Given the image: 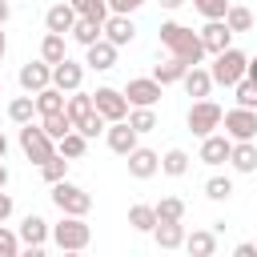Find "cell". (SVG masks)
<instances>
[{
    "label": "cell",
    "mask_w": 257,
    "mask_h": 257,
    "mask_svg": "<svg viewBox=\"0 0 257 257\" xmlns=\"http://www.w3.org/2000/svg\"><path fill=\"white\" fill-rule=\"evenodd\" d=\"M161 44H165L177 60H185L189 68H197V64L209 56L205 44H201V32H193V28L177 24V20H165V24H161Z\"/></svg>",
    "instance_id": "6da1fadb"
},
{
    "label": "cell",
    "mask_w": 257,
    "mask_h": 257,
    "mask_svg": "<svg viewBox=\"0 0 257 257\" xmlns=\"http://www.w3.org/2000/svg\"><path fill=\"white\" fill-rule=\"evenodd\" d=\"M245 68H249V56H245L241 48H225V52H217V56H213L209 76H213V84L233 88L237 80H245Z\"/></svg>",
    "instance_id": "7a4b0ae2"
},
{
    "label": "cell",
    "mask_w": 257,
    "mask_h": 257,
    "mask_svg": "<svg viewBox=\"0 0 257 257\" xmlns=\"http://www.w3.org/2000/svg\"><path fill=\"white\" fill-rule=\"evenodd\" d=\"M48 197H52V205H56L64 217H84V213L92 209V197H88L80 185H72L68 177H64V181H56Z\"/></svg>",
    "instance_id": "3957f363"
},
{
    "label": "cell",
    "mask_w": 257,
    "mask_h": 257,
    "mask_svg": "<svg viewBox=\"0 0 257 257\" xmlns=\"http://www.w3.org/2000/svg\"><path fill=\"white\" fill-rule=\"evenodd\" d=\"M221 120H225V108L217 104V100H193V108H189V116H185V124H189V133L193 137H209V133H217L221 128Z\"/></svg>",
    "instance_id": "277c9868"
},
{
    "label": "cell",
    "mask_w": 257,
    "mask_h": 257,
    "mask_svg": "<svg viewBox=\"0 0 257 257\" xmlns=\"http://www.w3.org/2000/svg\"><path fill=\"white\" fill-rule=\"evenodd\" d=\"M20 149H24V157H28L32 165H44V161L56 157V141H52L40 124H20Z\"/></svg>",
    "instance_id": "5b68a950"
},
{
    "label": "cell",
    "mask_w": 257,
    "mask_h": 257,
    "mask_svg": "<svg viewBox=\"0 0 257 257\" xmlns=\"http://www.w3.org/2000/svg\"><path fill=\"white\" fill-rule=\"evenodd\" d=\"M52 241H56L60 249H88L92 229H88L84 217H64V213H60V221L52 225Z\"/></svg>",
    "instance_id": "8992f818"
},
{
    "label": "cell",
    "mask_w": 257,
    "mask_h": 257,
    "mask_svg": "<svg viewBox=\"0 0 257 257\" xmlns=\"http://www.w3.org/2000/svg\"><path fill=\"white\" fill-rule=\"evenodd\" d=\"M92 104H96V112L112 124V120H128V112H133V104H128V96L120 92V88H108V84H100L96 92H92Z\"/></svg>",
    "instance_id": "52a82bcc"
},
{
    "label": "cell",
    "mask_w": 257,
    "mask_h": 257,
    "mask_svg": "<svg viewBox=\"0 0 257 257\" xmlns=\"http://www.w3.org/2000/svg\"><path fill=\"white\" fill-rule=\"evenodd\" d=\"M124 96H128L133 108H153V104L165 96V84H157L153 76H133V80L124 84Z\"/></svg>",
    "instance_id": "ba28073f"
},
{
    "label": "cell",
    "mask_w": 257,
    "mask_h": 257,
    "mask_svg": "<svg viewBox=\"0 0 257 257\" xmlns=\"http://www.w3.org/2000/svg\"><path fill=\"white\" fill-rule=\"evenodd\" d=\"M221 124H225L229 141H257V112L253 108H229Z\"/></svg>",
    "instance_id": "9c48e42d"
},
{
    "label": "cell",
    "mask_w": 257,
    "mask_h": 257,
    "mask_svg": "<svg viewBox=\"0 0 257 257\" xmlns=\"http://www.w3.org/2000/svg\"><path fill=\"white\" fill-rule=\"evenodd\" d=\"M20 88L28 92V96H36V92H44L48 84H52V64H44V60H28V64H20Z\"/></svg>",
    "instance_id": "30bf717a"
},
{
    "label": "cell",
    "mask_w": 257,
    "mask_h": 257,
    "mask_svg": "<svg viewBox=\"0 0 257 257\" xmlns=\"http://www.w3.org/2000/svg\"><path fill=\"white\" fill-rule=\"evenodd\" d=\"M124 161H128V177H137V181H149V177L161 173V157L153 149H145V145H137Z\"/></svg>",
    "instance_id": "8fae6325"
},
{
    "label": "cell",
    "mask_w": 257,
    "mask_h": 257,
    "mask_svg": "<svg viewBox=\"0 0 257 257\" xmlns=\"http://www.w3.org/2000/svg\"><path fill=\"white\" fill-rule=\"evenodd\" d=\"M201 44H205V52H225V48H233V28L225 24V20H205V28H201Z\"/></svg>",
    "instance_id": "7c38bea8"
},
{
    "label": "cell",
    "mask_w": 257,
    "mask_h": 257,
    "mask_svg": "<svg viewBox=\"0 0 257 257\" xmlns=\"http://www.w3.org/2000/svg\"><path fill=\"white\" fill-rule=\"evenodd\" d=\"M104 137H108V149H112L116 157H128V153L137 149V137H141V133H137L128 120H112Z\"/></svg>",
    "instance_id": "4fadbf2b"
},
{
    "label": "cell",
    "mask_w": 257,
    "mask_h": 257,
    "mask_svg": "<svg viewBox=\"0 0 257 257\" xmlns=\"http://www.w3.org/2000/svg\"><path fill=\"white\" fill-rule=\"evenodd\" d=\"M84 64H88L92 72H108V68L116 64V44L100 36L96 44H88V48H84Z\"/></svg>",
    "instance_id": "5bb4252c"
},
{
    "label": "cell",
    "mask_w": 257,
    "mask_h": 257,
    "mask_svg": "<svg viewBox=\"0 0 257 257\" xmlns=\"http://www.w3.org/2000/svg\"><path fill=\"white\" fill-rule=\"evenodd\" d=\"M52 84L68 96V92H76L80 84H84V64H76V60H60L56 68H52Z\"/></svg>",
    "instance_id": "9a60e30c"
},
{
    "label": "cell",
    "mask_w": 257,
    "mask_h": 257,
    "mask_svg": "<svg viewBox=\"0 0 257 257\" xmlns=\"http://www.w3.org/2000/svg\"><path fill=\"white\" fill-rule=\"evenodd\" d=\"M76 20H80V16H76V8H72L68 0H60V4H52V8L44 12V28H48V32H60V36L72 32Z\"/></svg>",
    "instance_id": "2e32d148"
},
{
    "label": "cell",
    "mask_w": 257,
    "mask_h": 257,
    "mask_svg": "<svg viewBox=\"0 0 257 257\" xmlns=\"http://www.w3.org/2000/svg\"><path fill=\"white\" fill-rule=\"evenodd\" d=\"M229 153H233V141H229L225 133H209V137L201 141V161H205V165H225Z\"/></svg>",
    "instance_id": "e0dca14e"
},
{
    "label": "cell",
    "mask_w": 257,
    "mask_h": 257,
    "mask_svg": "<svg viewBox=\"0 0 257 257\" xmlns=\"http://www.w3.org/2000/svg\"><path fill=\"white\" fill-rule=\"evenodd\" d=\"M133 36H137V24H133V16H108L104 20V40H112L116 48H124V44H133Z\"/></svg>",
    "instance_id": "ac0fdd59"
},
{
    "label": "cell",
    "mask_w": 257,
    "mask_h": 257,
    "mask_svg": "<svg viewBox=\"0 0 257 257\" xmlns=\"http://www.w3.org/2000/svg\"><path fill=\"white\" fill-rule=\"evenodd\" d=\"M64 112H68V120H72V128H80L92 112H96V104H92V92H68V100H64Z\"/></svg>",
    "instance_id": "d6986e66"
},
{
    "label": "cell",
    "mask_w": 257,
    "mask_h": 257,
    "mask_svg": "<svg viewBox=\"0 0 257 257\" xmlns=\"http://www.w3.org/2000/svg\"><path fill=\"white\" fill-rule=\"evenodd\" d=\"M16 233H20V241H24V245H44V241L52 237V225H48L44 217L28 213V217L20 221V229H16Z\"/></svg>",
    "instance_id": "ffe728a7"
},
{
    "label": "cell",
    "mask_w": 257,
    "mask_h": 257,
    "mask_svg": "<svg viewBox=\"0 0 257 257\" xmlns=\"http://www.w3.org/2000/svg\"><path fill=\"white\" fill-rule=\"evenodd\" d=\"M181 84H185V92H189L193 100H209V92H213V76H209V68H201V64L189 68Z\"/></svg>",
    "instance_id": "44dd1931"
},
{
    "label": "cell",
    "mask_w": 257,
    "mask_h": 257,
    "mask_svg": "<svg viewBox=\"0 0 257 257\" xmlns=\"http://www.w3.org/2000/svg\"><path fill=\"white\" fill-rule=\"evenodd\" d=\"M229 165H233L237 173H257V141H233Z\"/></svg>",
    "instance_id": "7402d4cb"
},
{
    "label": "cell",
    "mask_w": 257,
    "mask_h": 257,
    "mask_svg": "<svg viewBox=\"0 0 257 257\" xmlns=\"http://www.w3.org/2000/svg\"><path fill=\"white\" fill-rule=\"evenodd\" d=\"M153 237H157V245H161V249H181L189 233H185V225H181V221H157Z\"/></svg>",
    "instance_id": "603a6c76"
},
{
    "label": "cell",
    "mask_w": 257,
    "mask_h": 257,
    "mask_svg": "<svg viewBox=\"0 0 257 257\" xmlns=\"http://www.w3.org/2000/svg\"><path fill=\"white\" fill-rule=\"evenodd\" d=\"M185 249H189L193 257H217V233H213V229H193V233L185 237Z\"/></svg>",
    "instance_id": "cb8c5ba5"
},
{
    "label": "cell",
    "mask_w": 257,
    "mask_h": 257,
    "mask_svg": "<svg viewBox=\"0 0 257 257\" xmlns=\"http://www.w3.org/2000/svg\"><path fill=\"white\" fill-rule=\"evenodd\" d=\"M40 60L44 64H60V60H68V44H64V36L60 32H44V40H40Z\"/></svg>",
    "instance_id": "d4e9b609"
},
{
    "label": "cell",
    "mask_w": 257,
    "mask_h": 257,
    "mask_svg": "<svg viewBox=\"0 0 257 257\" xmlns=\"http://www.w3.org/2000/svg\"><path fill=\"white\" fill-rule=\"evenodd\" d=\"M185 72H189V64L177 60V56H169V60H161V64L153 68V80H157V84H177V80H185Z\"/></svg>",
    "instance_id": "484cf974"
},
{
    "label": "cell",
    "mask_w": 257,
    "mask_h": 257,
    "mask_svg": "<svg viewBox=\"0 0 257 257\" xmlns=\"http://www.w3.org/2000/svg\"><path fill=\"white\" fill-rule=\"evenodd\" d=\"M68 36H72L76 44H84V48H88V44H96V40L104 36V24H100V20H84V16H80V20L72 24V32H68Z\"/></svg>",
    "instance_id": "4316f807"
},
{
    "label": "cell",
    "mask_w": 257,
    "mask_h": 257,
    "mask_svg": "<svg viewBox=\"0 0 257 257\" xmlns=\"http://www.w3.org/2000/svg\"><path fill=\"white\" fill-rule=\"evenodd\" d=\"M36 116V96H12L8 100V120L12 124H32Z\"/></svg>",
    "instance_id": "83f0119b"
},
{
    "label": "cell",
    "mask_w": 257,
    "mask_h": 257,
    "mask_svg": "<svg viewBox=\"0 0 257 257\" xmlns=\"http://www.w3.org/2000/svg\"><path fill=\"white\" fill-rule=\"evenodd\" d=\"M64 100H68V96H64L56 84H48L44 92H36V112H40V116H48V112H64Z\"/></svg>",
    "instance_id": "f1b7e54d"
},
{
    "label": "cell",
    "mask_w": 257,
    "mask_h": 257,
    "mask_svg": "<svg viewBox=\"0 0 257 257\" xmlns=\"http://www.w3.org/2000/svg\"><path fill=\"white\" fill-rule=\"evenodd\" d=\"M84 149H88V137H84V133H76V128H72L68 137H60V141H56V153H60V157H68V161H80V157H84Z\"/></svg>",
    "instance_id": "f546056e"
},
{
    "label": "cell",
    "mask_w": 257,
    "mask_h": 257,
    "mask_svg": "<svg viewBox=\"0 0 257 257\" xmlns=\"http://www.w3.org/2000/svg\"><path fill=\"white\" fill-rule=\"evenodd\" d=\"M72 8H76V16H84V20H108L112 16V8H108V0H68Z\"/></svg>",
    "instance_id": "4dcf8cb0"
},
{
    "label": "cell",
    "mask_w": 257,
    "mask_h": 257,
    "mask_svg": "<svg viewBox=\"0 0 257 257\" xmlns=\"http://www.w3.org/2000/svg\"><path fill=\"white\" fill-rule=\"evenodd\" d=\"M161 173H165V177H185V173H189V153H185V149H169V153L161 157Z\"/></svg>",
    "instance_id": "1f68e13d"
},
{
    "label": "cell",
    "mask_w": 257,
    "mask_h": 257,
    "mask_svg": "<svg viewBox=\"0 0 257 257\" xmlns=\"http://www.w3.org/2000/svg\"><path fill=\"white\" fill-rule=\"evenodd\" d=\"M128 225H133L137 233H153V229H157V209H153V205H133V209H128Z\"/></svg>",
    "instance_id": "d6a6232c"
},
{
    "label": "cell",
    "mask_w": 257,
    "mask_h": 257,
    "mask_svg": "<svg viewBox=\"0 0 257 257\" xmlns=\"http://www.w3.org/2000/svg\"><path fill=\"white\" fill-rule=\"evenodd\" d=\"M40 128H44L52 141H60V137L72 133V120H68V112H48V116H40Z\"/></svg>",
    "instance_id": "836d02e7"
},
{
    "label": "cell",
    "mask_w": 257,
    "mask_h": 257,
    "mask_svg": "<svg viewBox=\"0 0 257 257\" xmlns=\"http://www.w3.org/2000/svg\"><path fill=\"white\" fill-rule=\"evenodd\" d=\"M225 24L233 28V36H237V32H249V28H253V12H249L245 4H229V12H225Z\"/></svg>",
    "instance_id": "e575fe53"
},
{
    "label": "cell",
    "mask_w": 257,
    "mask_h": 257,
    "mask_svg": "<svg viewBox=\"0 0 257 257\" xmlns=\"http://www.w3.org/2000/svg\"><path fill=\"white\" fill-rule=\"evenodd\" d=\"M153 209H157V221H185V201L181 197H161Z\"/></svg>",
    "instance_id": "d590c367"
},
{
    "label": "cell",
    "mask_w": 257,
    "mask_h": 257,
    "mask_svg": "<svg viewBox=\"0 0 257 257\" xmlns=\"http://www.w3.org/2000/svg\"><path fill=\"white\" fill-rule=\"evenodd\" d=\"M40 177H44L48 185L64 181V177H68V157H60V153H56L52 161H44V165H40Z\"/></svg>",
    "instance_id": "8d00e7d4"
},
{
    "label": "cell",
    "mask_w": 257,
    "mask_h": 257,
    "mask_svg": "<svg viewBox=\"0 0 257 257\" xmlns=\"http://www.w3.org/2000/svg\"><path fill=\"white\" fill-rule=\"evenodd\" d=\"M233 96H237V108H253V112H257V84H253L249 76L233 84Z\"/></svg>",
    "instance_id": "74e56055"
},
{
    "label": "cell",
    "mask_w": 257,
    "mask_h": 257,
    "mask_svg": "<svg viewBox=\"0 0 257 257\" xmlns=\"http://www.w3.org/2000/svg\"><path fill=\"white\" fill-rule=\"evenodd\" d=\"M205 197L209 201H229L233 197V181L229 177H209L205 181Z\"/></svg>",
    "instance_id": "f35d334b"
},
{
    "label": "cell",
    "mask_w": 257,
    "mask_h": 257,
    "mask_svg": "<svg viewBox=\"0 0 257 257\" xmlns=\"http://www.w3.org/2000/svg\"><path fill=\"white\" fill-rule=\"evenodd\" d=\"M193 8H197L205 20H225V12H229V0H193Z\"/></svg>",
    "instance_id": "ab89813d"
},
{
    "label": "cell",
    "mask_w": 257,
    "mask_h": 257,
    "mask_svg": "<svg viewBox=\"0 0 257 257\" xmlns=\"http://www.w3.org/2000/svg\"><path fill=\"white\" fill-rule=\"evenodd\" d=\"M20 233L16 229H8V225H0V257H20Z\"/></svg>",
    "instance_id": "60d3db41"
},
{
    "label": "cell",
    "mask_w": 257,
    "mask_h": 257,
    "mask_svg": "<svg viewBox=\"0 0 257 257\" xmlns=\"http://www.w3.org/2000/svg\"><path fill=\"white\" fill-rule=\"evenodd\" d=\"M128 124H133L137 133H153V128H157V112H153V108H133V112H128Z\"/></svg>",
    "instance_id": "b9f144b4"
},
{
    "label": "cell",
    "mask_w": 257,
    "mask_h": 257,
    "mask_svg": "<svg viewBox=\"0 0 257 257\" xmlns=\"http://www.w3.org/2000/svg\"><path fill=\"white\" fill-rule=\"evenodd\" d=\"M76 133H84V137L92 141V137H100V133H108V120H104L100 112H92V116H88V120H84V124H80Z\"/></svg>",
    "instance_id": "7bdbcfd3"
},
{
    "label": "cell",
    "mask_w": 257,
    "mask_h": 257,
    "mask_svg": "<svg viewBox=\"0 0 257 257\" xmlns=\"http://www.w3.org/2000/svg\"><path fill=\"white\" fill-rule=\"evenodd\" d=\"M141 4H145V0H108V8H112L116 16H133Z\"/></svg>",
    "instance_id": "ee69618b"
},
{
    "label": "cell",
    "mask_w": 257,
    "mask_h": 257,
    "mask_svg": "<svg viewBox=\"0 0 257 257\" xmlns=\"http://www.w3.org/2000/svg\"><path fill=\"white\" fill-rule=\"evenodd\" d=\"M8 217H12V197H8L4 189H0V225H4Z\"/></svg>",
    "instance_id": "f6af8a7d"
},
{
    "label": "cell",
    "mask_w": 257,
    "mask_h": 257,
    "mask_svg": "<svg viewBox=\"0 0 257 257\" xmlns=\"http://www.w3.org/2000/svg\"><path fill=\"white\" fill-rule=\"evenodd\" d=\"M233 257H257V245H253V241H241V245L233 249Z\"/></svg>",
    "instance_id": "bcb514c9"
},
{
    "label": "cell",
    "mask_w": 257,
    "mask_h": 257,
    "mask_svg": "<svg viewBox=\"0 0 257 257\" xmlns=\"http://www.w3.org/2000/svg\"><path fill=\"white\" fill-rule=\"evenodd\" d=\"M20 257H48V253H44V245H24Z\"/></svg>",
    "instance_id": "7dc6e473"
},
{
    "label": "cell",
    "mask_w": 257,
    "mask_h": 257,
    "mask_svg": "<svg viewBox=\"0 0 257 257\" xmlns=\"http://www.w3.org/2000/svg\"><path fill=\"white\" fill-rule=\"evenodd\" d=\"M8 16H12V4H8V0H0V28H4V20H8Z\"/></svg>",
    "instance_id": "c3c4849f"
},
{
    "label": "cell",
    "mask_w": 257,
    "mask_h": 257,
    "mask_svg": "<svg viewBox=\"0 0 257 257\" xmlns=\"http://www.w3.org/2000/svg\"><path fill=\"white\" fill-rule=\"evenodd\" d=\"M245 76H249V80L257 84V56H249V68H245Z\"/></svg>",
    "instance_id": "681fc988"
},
{
    "label": "cell",
    "mask_w": 257,
    "mask_h": 257,
    "mask_svg": "<svg viewBox=\"0 0 257 257\" xmlns=\"http://www.w3.org/2000/svg\"><path fill=\"white\" fill-rule=\"evenodd\" d=\"M181 4H189V0H161V8H169V12H173V8H181Z\"/></svg>",
    "instance_id": "f907efd6"
},
{
    "label": "cell",
    "mask_w": 257,
    "mask_h": 257,
    "mask_svg": "<svg viewBox=\"0 0 257 257\" xmlns=\"http://www.w3.org/2000/svg\"><path fill=\"white\" fill-rule=\"evenodd\" d=\"M4 157H8V137L0 133V161H4Z\"/></svg>",
    "instance_id": "816d5d0a"
},
{
    "label": "cell",
    "mask_w": 257,
    "mask_h": 257,
    "mask_svg": "<svg viewBox=\"0 0 257 257\" xmlns=\"http://www.w3.org/2000/svg\"><path fill=\"white\" fill-rule=\"evenodd\" d=\"M60 257H84V249H60Z\"/></svg>",
    "instance_id": "f5cc1de1"
},
{
    "label": "cell",
    "mask_w": 257,
    "mask_h": 257,
    "mask_svg": "<svg viewBox=\"0 0 257 257\" xmlns=\"http://www.w3.org/2000/svg\"><path fill=\"white\" fill-rule=\"evenodd\" d=\"M8 185V169H4V161H0V189Z\"/></svg>",
    "instance_id": "db71d44e"
},
{
    "label": "cell",
    "mask_w": 257,
    "mask_h": 257,
    "mask_svg": "<svg viewBox=\"0 0 257 257\" xmlns=\"http://www.w3.org/2000/svg\"><path fill=\"white\" fill-rule=\"evenodd\" d=\"M4 52H8V36L0 32V60H4Z\"/></svg>",
    "instance_id": "11a10c76"
},
{
    "label": "cell",
    "mask_w": 257,
    "mask_h": 257,
    "mask_svg": "<svg viewBox=\"0 0 257 257\" xmlns=\"http://www.w3.org/2000/svg\"><path fill=\"white\" fill-rule=\"evenodd\" d=\"M253 245H257V241H253Z\"/></svg>",
    "instance_id": "9f6ffc18"
}]
</instances>
